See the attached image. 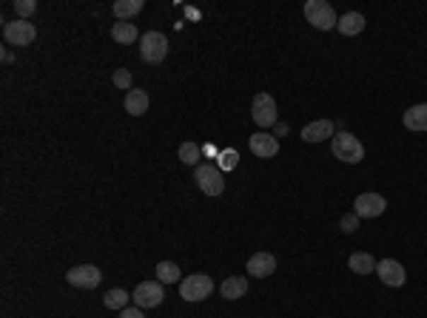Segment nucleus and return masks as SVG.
I'll use <instances>...</instances> for the list:
<instances>
[{
    "label": "nucleus",
    "mask_w": 427,
    "mask_h": 318,
    "mask_svg": "<svg viewBox=\"0 0 427 318\" xmlns=\"http://www.w3.org/2000/svg\"><path fill=\"white\" fill-rule=\"evenodd\" d=\"M248 273H251V276H257V279H268V276H274V273H276V259H274L268 250L254 253V256L248 259Z\"/></svg>",
    "instance_id": "4468645a"
},
{
    "label": "nucleus",
    "mask_w": 427,
    "mask_h": 318,
    "mask_svg": "<svg viewBox=\"0 0 427 318\" xmlns=\"http://www.w3.org/2000/svg\"><path fill=\"white\" fill-rule=\"evenodd\" d=\"M131 301H134V307H140V310H154V307H160V304L165 301V290H163L160 281H143V284H137V290L131 293Z\"/></svg>",
    "instance_id": "6e6552de"
},
{
    "label": "nucleus",
    "mask_w": 427,
    "mask_h": 318,
    "mask_svg": "<svg viewBox=\"0 0 427 318\" xmlns=\"http://www.w3.org/2000/svg\"><path fill=\"white\" fill-rule=\"evenodd\" d=\"M4 37H6V43L9 46H18V49H23V46H32L35 43V37H37V29H35V23H29V20H9L6 26H4Z\"/></svg>",
    "instance_id": "0eeeda50"
},
{
    "label": "nucleus",
    "mask_w": 427,
    "mask_h": 318,
    "mask_svg": "<svg viewBox=\"0 0 427 318\" xmlns=\"http://www.w3.org/2000/svg\"><path fill=\"white\" fill-rule=\"evenodd\" d=\"M15 12H18L21 20H26V18H32L37 12V4H35V0H15Z\"/></svg>",
    "instance_id": "393cba45"
},
{
    "label": "nucleus",
    "mask_w": 427,
    "mask_h": 318,
    "mask_svg": "<svg viewBox=\"0 0 427 318\" xmlns=\"http://www.w3.org/2000/svg\"><path fill=\"white\" fill-rule=\"evenodd\" d=\"M305 20H308L313 29H319V32H331V29H337V23H339L334 6L325 4V0H308V4H305Z\"/></svg>",
    "instance_id": "f257e3e1"
},
{
    "label": "nucleus",
    "mask_w": 427,
    "mask_h": 318,
    "mask_svg": "<svg viewBox=\"0 0 427 318\" xmlns=\"http://www.w3.org/2000/svg\"><path fill=\"white\" fill-rule=\"evenodd\" d=\"M126 111H129L131 117H143V114L148 111V94L140 91V88H131V91L126 94Z\"/></svg>",
    "instance_id": "6ab92c4d"
},
{
    "label": "nucleus",
    "mask_w": 427,
    "mask_h": 318,
    "mask_svg": "<svg viewBox=\"0 0 427 318\" xmlns=\"http://www.w3.org/2000/svg\"><path fill=\"white\" fill-rule=\"evenodd\" d=\"M129 298H131V295H129L123 287H115V290H109V293L103 295V304L109 307V310H126V307H129Z\"/></svg>",
    "instance_id": "4be33fe9"
},
{
    "label": "nucleus",
    "mask_w": 427,
    "mask_h": 318,
    "mask_svg": "<svg viewBox=\"0 0 427 318\" xmlns=\"http://www.w3.org/2000/svg\"><path fill=\"white\" fill-rule=\"evenodd\" d=\"M248 148H251V154L259 157V159H271V157L279 154V142H276V137H271V134H254V137L248 140Z\"/></svg>",
    "instance_id": "f8f14e48"
},
{
    "label": "nucleus",
    "mask_w": 427,
    "mask_h": 318,
    "mask_svg": "<svg viewBox=\"0 0 427 318\" xmlns=\"http://www.w3.org/2000/svg\"><path fill=\"white\" fill-rule=\"evenodd\" d=\"M194 182L199 185V190L205 196H220L226 190V182H223V173L217 165H208V162H199L197 171H194Z\"/></svg>",
    "instance_id": "20e7f679"
},
{
    "label": "nucleus",
    "mask_w": 427,
    "mask_h": 318,
    "mask_svg": "<svg viewBox=\"0 0 427 318\" xmlns=\"http://www.w3.org/2000/svg\"><path fill=\"white\" fill-rule=\"evenodd\" d=\"M220 293H223V298L237 301V298H242L248 293V279L245 276H231V279H226L220 284Z\"/></svg>",
    "instance_id": "a211bd4d"
},
{
    "label": "nucleus",
    "mask_w": 427,
    "mask_h": 318,
    "mask_svg": "<svg viewBox=\"0 0 427 318\" xmlns=\"http://www.w3.org/2000/svg\"><path fill=\"white\" fill-rule=\"evenodd\" d=\"M376 276H379L387 287H402V284L407 281V273H404V267H402L396 259H382V262L376 264Z\"/></svg>",
    "instance_id": "9b49d317"
},
{
    "label": "nucleus",
    "mask_w": 427,
    "mask_h": 318,
    "mask_svg": "<svg viewBox=\"0 0 427 318\" xmlns=\"http://www.w3.org/2000/svg\"><path fill=\"white\" fill-rule=\"evenodd\" d=\"M168 54V37L163 32H146L140 37V57L148 63V66H157L163 63Z\"/></svg>",
    "instance_id": "7ed1b4c3"
},
{
    "label": "nucleus",
    "mask_w": 427,
    "mask_h": 318,
    "mask_svg": "<svg viewBox=\"0 0 427 318\" xmlns=\"http://www.w3.org/2000/svg\"><path fill=\"white\" fill-rule=\"evenodd\" d=\"M348 267L353 273H359V276H370V273H376V259L370 253H353L348 259Z\"/></svg>",
    "instance_id": "aec40b11"
},
{
    "label": "nucleus",
    "mask_w": 427,
    "mask_h": 318,
    "mask_svg": "<svg viewBox=\"0 0 427 318\" xmlns=\"http://www.w3.org/2000/svg\"><path fill=\"white\" fill-rule=\"evenodd\" d=\"M120 318H146V315L140 307H126V310H120Z\"/></svg>",
    "instance_id": "c85d7f7f"
},
{
    "label": "nucleus",
    "mask_w": 427,
    "mask_h": 318,
    "mask_svg": "<svg viewBox=\"0 0 427 318\" xmlns=\"http://www.w3.org/2000/svg\"><path fill=\"white\" fill-rule=\"evenodd\" d=\"M180 159H182L185 165H199V159H202L199 145H197V142H182V145H180Z\"/></svg>",
    "instance_id": "b1692460"
},
{
    "label": "nucleus",
    "mask_w": 427,
    "mask_h": 318,
    "mask_svg": "<svg viewBox=\"0 0 427 318\" xmlns=\"http://www.w3.org/2000/svg\"><path fill=\"white\" fill-rule=\"evenodd\" d=\"M211 293H214V279L205 273H194L180 281V295L185 301H205Z\"/></svg>",
    "instance_id": "39448f33"
},
{
    "label": "nucleus",
    "mask_w": 427,
    "mask_h": 318,
    "mask_svg": "<svg viewBox=\"0 0 427 318\" xmlns=\"http://www.w3.org/2000/svg\"><path fill=\"white\" fill-rule=\"evenodd\" d=\"M402 120H404V128H407V131H427V102L407 109Z\"/></svg>",
    "instance_id": "2eb2a0df"
},
{
    "label": "nucleus",
    "mask_w": 427,
    "mask_h": 318,
    "mask_svg": "<svg viewBox=\"0 0 427 318\" xmlns=\"http://www.w3.org/2000/svg\"><path fill=\"white\" fill-rule=\"evenodd\" d=\"M112 12H115L117 20H131L134 15L143 12V0H117V4L112 6Z\"/></svg>",
    "instance_id": "412c9836"
},
{
    "label": "nucleus",
    "mask_w": 427,
    "mask_h": 318,
    "mask_svg": "<svg viewBox=\"0 0 427 318\" xmlns=\"http://www.w3.org/2000/svg\"><path fill=\"white\" fill-rule=\"evenodd\" d=\"M331 151H334V157H337V159H342V162H348V165H359V162L365 159V148H362V142H359L353 134H348V131L334 134V140H331Z\"/></svg>",
    "instance_id": "f03ea898"
},
{
    "label": "nucleus",
    "mask_w": 427,
    "mask_h": 318,
    "mask_svg": "<svg viewBox=\"0 0 427 318\" xmlns=\"http://www.w3.org/2000/svg\"><path fill=\"white\" fill-rule=\"evenodd\" d=\"M385 207H387V202L382 193H359L353 202V214L359 219H376L385 214Z\"/></svg>",
    "instance_id": "1a4fd4ad"
},
{
    "label": "nucleus",
    "mask_w": 427,
    "mask_h": 318,
    "mask_svg": "<svg viewBox=\"0 0 427 318\" xmlns=\"http://www.w3.org/2000/svg\"><path fill=\"white\" fill-rule=\"evenodd\" d=\"M66 281H69L71 287H80V290H94V287L103 281V273H100V267H94V264H77V267H71V270L66 273Z\"/></svg>",
    "instance_id": "9d476101"
},
{
    "label": "nucleus",
    "mask_w": 427,
    "mask_h": 318,
    "mask_svg": "<svg viewBox=\"0 0 427 318\" xmlns=\"http://www.w3.org/2000/svg\"><path fill=\"white\" fill-rule=\"evenodd\" d=\"M334 134H337V126H334L331 120H316V123H310V126L302 128V140H305V142L334 140Z\"/></svg>",
    "instance_id": "ddd939ff"
},
{
    "label": "nucleus",
    "mask_w": 427,
    "mask_h": 318,
    "mask_svg": "<svg viewBox=\"0 0 427 318\" xmlns=\"http://www.w3.org/2000/svg\"><path fill=\"white\" fill-rule=\"evenodd\" d=\"M220 165H223V168H234V165H237V151H226V154L220 157Z\"/></svg>",
    "instance_id": "cd10ccee"
},
{
    "label": "nucleus",
    "mask_w": 427,
    "mask_h": 318,
    "mask_svg": "<svg viewBox=\"0 0 427 318\" xmlns=\"http://www.w3.org/2000/svg\"><path fill=\"white\" fill-rule=\"evenodd\" d=\"M337 29H339L345 37H356V35H362V32H365V18H362L359 12H345V15L339 18Z\"/></svg>",
    "instance_id": "dca6fc26"
},
{
    "label": "nucleus",
    "mask_w": 427,
    "mask_h": 318,
    "mask_svg": "<svg viewBox=\"0 0 427 318\" xmlns=\"http://www.w3.org/2000/svg\"><path fill=\"white\" fill-rule=\"evenodd\" d=\"M251 114H254V123H257L259 128H274V126H276V99H274L268 91H259V94L254 97Z\"/></svg>",
    "instance_id": "423d86ee"
},
{
    "label": "nucleus",
    "mask_w": 427,
    "mask_h": 318,
    "mask_svg": "<svg viewBox=\"0 0 427 318\" xmlns=\"http://www.w3.org/2000/svg\"><path fill=\"white\" fill-rule=\"evenodd\" d=\"M356 228H359V216H356V214H348V216L342 219V231H345V233H353Z\"/></svg>",
    "instance_id": "bb28decb"
},
{
    "label": "nucleus",
    "mask_w": 427,
    "mask_h": 318,
    "mask_svg": "<svg viewBox=\"0 0 427 318\" xmlns=\"http://www.w3.org/2000/svg\"><path fill=\"white\" fill-rule=\"evenodd\" d=\"M112 40L120 43V46H131L134 40H140L137 26H134L131 20H117V23L112 26Z\"/></svg>",
    "instance_id": "f3484780"
},
{
    "label": "nucleus",
    "mask_w": 427,
    "mask_h": 318,
    "mask_svg": "<svg viewBox=\"0 0 427 318\" xmlns=\"http://www.w3.org/2000/svg\"><path fill=\"white\" fill-rule=\"evenodd\" d=\"M112 82L129 94V91H131V71H129V68H117L115 77H112Z\"/></svg>",
    "instance_id": "a878e982"
},
{
    "label": "nucleus",
    "mask_w": 427,
    "mask_h": 318,
    "mask_svg": "<svg viewBox=\"0 0 427 318\" xmlns=\"http://www.w3.org/2000/svg\"><path fill=\"white\" fill-rule=\"evenodd\" d=\"M154 276H157L160 284H177L180 281V267L174 262H160L157 270H154Z\"/></svg>",
    "instance_id": "5701e85b"
}]
</instances>
